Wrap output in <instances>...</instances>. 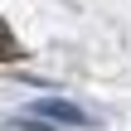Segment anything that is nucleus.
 <instances>
[{"label": "nucleus", "instance_id": "nucleus-2", "mask_svg": "<svg viewBox=\"0 0 131 131\" xmlns=\"http://www.w3.org/2000/svg\"><path fill=\"white\" fill-rule=\"evenodd\" d=\"M0 58H19V44L10 39V29L0 24Z\"/></svg>", "mask_w": 131, "mask_h": 131}, {"label": "nucleus", "instance_id": "nucleus-1", "mask_svg": "<svg viewBox=\"0 0 131 131\" xmlns=\"http://www.w3.org/2000/svg\"><path fill=\"white\" fill-rule=\"evenodd\" d=\"M34 112H39V117H53V122H73V126H88V112H78V107H68V102H39Z\"/></svg>", "mask_w": 131, "mask_h": 131}]
</instances>
